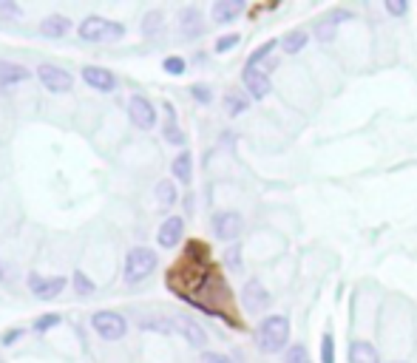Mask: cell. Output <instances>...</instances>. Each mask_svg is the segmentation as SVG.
<instances>
[{
	"label": "cell",
	"instance_id": "6da1fadb",
	"mask_svg": "<svg viewBox=\"0 0 417 363\" xmlns=\"http://www.w3.org/2000/svg\"><path fill=\"white\" fill-rule=\"evenodd\" d=\"M211 264H207V247L199 242L187 244V256L182 264H176L168 275V287L176 290L182 298L201 292L207 284H211Z\"/></svg>",
	"mask_w": 417,
	"mask_h": 363
},
{
	"label": "cell",
	"instance_id": "7a4b0ae2",
	"mask_svg": "<svg viewBox=\"0 0 417 363\" xmlns=\"http://www.w3.org/2000/svg\"><path fill=\"white\" fill-rule=\"evenodd\" d=\"M290 343V321L287 315H267L256 326V346L264 355H278Z\"/></svg>",
	"mask_w": 417,
	"mask_h": 363
},
{
	"label": "cell",
	"instance_id": "3957f363",
	"mask_svg": "<svg viewBox=\"0 0 417 363\" xmlns=\"http://www.w3.org/2000/svg\"><path fill=\"white\" fill-rule=\"evenodd\" d=\"M159 258L151 247H134L125 256V267H122V278L125 284H142L153 270H156Z\"/></svg>",
	"mask_w": 417,
	"mask_h": 363
},
{
	"label": "cell",
	"instance_id": "277c9868",
	"mask_svg": "<svg viewBox=\"0 0 417 363\" xmlns=\"http://www.w3.org/2000/svg\"><path fill=\"white\" fill-rule=\"evenodd\" d=\"M91 326H94V332H97L102 340H119V338H125V332H128V321H125L119 312H111V309L94 312Z\"/></svg>",
	"mask_w": 417,
	"mask_h": 363
},
{
	"label": "cell",
	"instance_id": "5b68a950",
	"mask_svg": "<svg viewBox=\"0 0 417 363\" xmlns=\"http://www.w3.org/2000/svg\"><path fill=\"white\" fill-rule=\"evenodd\" d=\"M37 80H40V85H43L46 91H52V94H66V91H71V85H74V77H71L66 69L49 66V63L37 69Z\"/></svg>",
	"mask_w": 417,
	"mask_h": 363
},
{
	"label": "cell",
	"instance_id": "8992f818",
	"mask_svg": "<svg viewBox=\"0 0 417 363\" xmlns=\"http://www.w3.org/2000/svg\"><path fill=\"white\" fill-rule=\"evenodd\" d=\"M245 230V219L236 210H222L213 216V236L219 242H236Z\"/></svg>",
	"mask_w": 417,
	"mask_h": 363
},
{
	"label": "cell",
	"instance_id": "52a82bcc",
	"mask_svg": "<svg viewBox=\"0 0 417 363\" xmlns=\"http://www.w3.org/2000/svg\"><path fill=\"white\" fill-rule=\"evenodd\" d=\"M242 304H245V309L250 315H259V312H264L273 304V295H270V290L259 278H250L245 284V290H242Z\"/></svg>",
	"mask_w": 417,
	"mask_h": 363
},
{
	"label": "cell",
	"instance_id": "ba28073f",
	"mask_svg": "<svg viewBox=\"0 0 417 363\" xmlns=\"http://www.w3.org/2000/svg\"><path fill=\"white\" fill-rule=\"evenodd\" d=\"M128 117H131V122H134L136 128H142V131H151V128L156 125V108H153V102H151L148 97H142V94H134V97L128 100Z\"/></svg>",
	"mask_w": 417,
	"mask_h": 363
},
{
	"label": "cell",
	"instance_id": "9c48e42d",
	"mask_svg": "<svg viewBox=\"0 0 417 363\" xmlns=\"http://www.w3.org/2000/svg\"><path fill=\"white\" fill-rule=\"evenodd\" d=\"M26 284H29L32 295H35V298H40V301H52V298H57V295L66 290V278H60V275H52V278H46V275H37V273H32Z\"/></svg>",
	"mask_w": 417,
	"mask_h": 363
},
{
	"label": "cell",
	"instance_id": "30bf717a",
	"mask_svg": "<svg viewBox=\"0 0 417 363\" xmlns=\"http://www.w3.org/2000/svg\"><path fill=\"white\" fill-rule=\"evenodd\" d=\"M242 83H245V88H247V94H250L253 100H264V97L273 91L267 71H262V69H253V66H247V69L242 71Z\"/></svg>",
	"mask_w": 417,
	"mask_h": 363
},
{
	"label": "cell",
	"instance_id": "8fae6325",
	"mask_svg": "<svg viewBox=\"0 0 417 363\" xmlns=\"http://www.w3.org/2000/svg\"><path fill=\"white\" fill-rule=\"evenodd\" d=\"M349 18H352V12L332 9L327 18H321V20L315 23V37H318L321 43H332V40H335V35H338V26H341V20H349Z\"/></svg>",
	"mask_w": 417,
	"mask_h": 363
},
{
	"label": "cell",
	"instance_id": "7c38bea8",
	"mask_svg": "<svg viewBox=\"0 0 417 363\" xmlns=\"http://www.w3.org/2000/svg\"><path fill=\"white\" fill-rule=\"evenodd\" d=\"M182 233H184V219H182V216H168V219L162 222L159 233H156V242H159V247L173 250V247L182 242Z\"/></svg>",
	"mask_w": 417,
	"mask_h": 363
},
{
	"label": "cell",
	"instance_id": "4fadbf2b",
	"mask_svg": "<svg viewBox=\"0 0 417 363\" xmlns=\"http://www.w3.org/2000/svg\"><path fill=\"white\" fill-rule=\"evenodd\" d=\"M80 37L88 40V43H100V40H108V32H111V20L100 18V15H88L83 23H80Z\"/></svg>",
	"mask_w": 417,
	"mask_h": 363
},
{
	"label": "cell",
	"instance_id": "5bb4252c",
	"mask_svg": "<svg viewBox=\"0 0 417 363\" xmlns=\"http://www.w3.org/2000/svg\"><path fill=\"white\" fill-rule=\"evenodd\" d=\"M83 80H86V85H91L94 91H102V94H111L117 88V77L108 69H100V66H86Z\"/></svg>",
	"mask_w": 417,
	"mask_h": 363
},
{
	"label": "cell",
	"instance_id": "9a60e30c",
	"mask_svg": "<svg viewBox=\"0 0 417 363\" xmlns=\"http://www.w3.org/2000/svg\"><path fill=\"white\" fill-rule=\"evenodd\" d=\"M179 32L182 37L193 40V37H201L204 35V23H201V12L196 6H187L179 12Z\"/></svg>",
	"mask_w": 417,
	"mask_h": 363
},
{
	"label": "cell",
	"instance_id": "2e32d148",
	"mask_svg": "<svg viewBox=\"0 0 417 363\" xmlns=\"http://www.w3.org/2000/svg\"><path fill=\"white\" fill-rule=\"evenodd\" d=\"M242 12H245V0H216L211 9V18H213V23L225 26V23H233Z\"/></svg>",
	"mask_w": 417,
	"mask_h": 363
},
{
	"label": "cell",
	"instance_id": "e0dca14e",
	"mask_svg": "<svg viewBox=\"0 0 417 363\" xmlns=\"http://www.w3.org/2000/svg\"><path fill=\"white\" fill-rule=\"evenodd\" d=\"M173 323H176V332L190 343V346H204L207 343V332L193 321V318H184V315H176L173 318Z\"/></svg>",
	"mask_w": 417,
	"mask_h": 363
},
{
	"label": "cell",
	"instance_id": "ac0fdd59",
	"mask_svg": "<svg viewBox=\"0 0 417 363\" xmlns=\"http://www.w3.org/2000/svg\"><path fill=\"white\" fill-rule=\"evenodd\" d=\"M71 32V20L66 15H49L43 23H40V35L49 37V40H57V37H66Z\"/></svg>",
	"mask_w": 417,
	"mask_h": 363
},
{
	"label": "cell",
	"instance_id": "d6986e66",
	"mask_svg": "<svg viewBox=\"0 0 417 363\" xmlns=\"http://www.w3.org/2000/svg\"><path fill=\"white\" fill-rule=\"evenodd\" d=\"M32 71L18 66V63H6V60H0V88H6V85H18L23 80H29Z\"/></svg>",
	"mask_w": 417,
	"mask_h": 363
},
{
	"label": "cell",
	"instance_id": "ffe728a7",
	"mask_svg": "<svg viewBox=\"0 0 417 363\" xmlns=\"http://www.w3.org/2000/svg\"><path fill=\"white\" fill-rule=\"evenodd\" d=\"M349 363H380V355L369 340H352L349 343Z\"/></svg>",
	"mask_w": 417,
	"mask_h": 363
},
{
	"label": "cell",
	"instance_id": "44dd1931",
	"mask_svg": "<svg viewBox=\"0 0 417 363\" xmlns=\"http://www.w3.org/2000/svg\"><path fill=\"white\" fill-rule=\"evenodd\" d=\"M170 170H173L176 182H182V185H190V179H193V156H190V150H182V153L173 159Z\"/></svg>",
	"mask_w": 417,
	"mask_h": 363
},
{
	"label": "cell",
	"instance_id": "7402d4cb",
	"mask_svg": "<svg viewBox=\"0 0 417 363\" xmlns=\"http://www.w3.org/2000/svg\"><path fill=\"white\" fill-rule=\"evenodd\" d=\"M165 114H168V125L162 128L165 142H170V145H184V142H187V136H184V133H182V128L176 125V111H173V105H170V102H165Z\"/></svg>",
	"mask_w": 417,
	"mask_h": 363
},
{
	"label": "cell",
	"instance_id": "603a6c76",
	"mask_svg": "<svg viewBox=\"0 0 417 363\" xmlns=\"http://www.w3.org/2000/svg\"><path fill=\"white\" fill-rule=\"evenodd\" d=\"M307 43H310V35L304 29H293V32H287L281 37V52L284 54H298V52H304Z\"/></svg>",
	"mask_w": 417,
	"mask_h": 363
},
{
	"label": "cell",
	"instance_id": "cb8c5ba5",
	"mask_svg": "<svg viewBox=\"0 0 417 363\" xmlns=\"http://www.w3.org/2000/svg\"><path fill=\"white\" fill-rule=\"evenodd\" d=\"M153 194H156L159 208H173V205H176V199H179V194H176V182H168V179H162V182H159Z\"/></svg>",
	"mask_w": 417,
	"mask_h": 363
},
{
	"label": "cell",
	"instance_id": "d4e9b609",
	"mask_svg": "<svg viewBox=\"0 0 417 363\" xmlns=\"http://www.w3.org/2000/svg\"><path fill=\"white\" fill-rule=\"evenodd\" d=\"M162 29H165V15L159 9H153L142 18V35L145 37H156V35H162Z\"/></svg>",
	"mask_w": 417,
	"mask_h": 363
},
{
	"label": "cell",
	"instance_id": "484cf974",
	"mask_svg": "<svg viewBox=\"0 0 417 363\" xmlns=\"http://www.w3.org/2000/svg\"><path fill=\"white\" fill-rule=\"evenodd\" d=\"M247 97H242V94H236V91H230L228 97H225V111L230 114V117H239V114H245L247 111Z\"/></svg>",
	"mask_w": 417,
	"mask_h": 363
},
{
	"label": "cell",
	"instance_id": "4316f807",
	"mask_svg": "<svg viewBox=\"0 0 417 363\" xmlns=\"http://www.w3.org/2000/svg\"><path fill=\"white\" fill-rule=\"evenodd\" d=\"M276 46H281V43H278V40H267L264 46H259V49H256V52H253V54L247 57V66L259 69V63H264V60H267V57L273 54V49H276Z\"/></svg>",
	"mask_w": 417,
	"mask_h": 363
},
{
	"label": "cell",
	"instance_id": "83f0119b",
	"mask_svg": "<svg viewBox=\"0 0 417 363\" xmlns=\"http://www.w3.org/2000/svg\"><path fill=\"white\" fill-rule=\"evenodd\" d=\"M284 363H312V357H310L304 343H293L287 349V355H284Z\"/></svg>",
	"mask_w": 417,
	"mask_h": 363
},
{
	"label": "cell",
	"instance_id": "f1b7e54d",
	"mask_svg": "<svg viewBox=\"0 0 417 363\" xmlns=\"http://www.w3.org/2000/svg\"><path fill=\"white\" fill-rule=\"evenodd\" d=\"M74 290H77V295H94V290H97V284L86 275V273H74Z\"/></svg>",
	"mask_w": 417,
	"mask_h": 363
},
{
	"label": "cell",
	"instance_id": "f546056e",
	"mask_svg": "<svg viewBox=\"0 0 417 363\" xmlns=\"http://www.w3.org/2000/svg\"><path fill=\"white\" fill-rule=\"evenodd\" d=\"M321 363H335V338H332V332H324V338H321Z\"/></svg>",
	"mask_w": 417,
	"mask_h": 363
},
{
	"label": "cell",
	"instance_id": "4dcf8cb0",
	"mask_svg": "<svg viewBox=\"0 0 417 363\" xmlns=\"http://www.w3.org/2000/svg\"><path fill=\"white\" fill-rule=\"evenodd\" d=\"M190 97H193L196 102H201V105H211V102H213V91H211V85H201V83L190 85Z\"/></svg>",
	"mask_w": 417,
	"mask_h": 363
},
{
	"label": "cell",
	"instance_id": "1f68e13d",
	"mask_svg": "<svg viewBox=\"0 0 417 363\" xmlns=\"http://www.w3.org/2000/svg\"><path fill=\"white\" fill-rule=\"evenodd\" d=\"M239 40H242V37H239L236 32H233V35H225V37H219V40H216L213 52H216V54H228V52H233V49L239 46Z\"/></svg>",
	"mask_w": 417,
	"mask_h": 363
},
{
	"label": "cell",
	"instance_id": "d6a6232c",
	"mask_svg": "<svg viewBox=\"0 0 417 363\" xmlns=\"http://www.w3.org/2000/svg\"><path fill=\"white\" fill-rule=\"evenodd\" d=\"M162 69L170 74V77H179V74H184V69H187V63H184V57H165V63H162Z\"/></svg>",
	"mask_w": 417,
	"mask_h": 363
},
{
	"label": "cell",
	"instance_id": "836d02e7",
	"mask_svg": "<svg viewBox=\"0 0 417 363\" xmlns=\"http://www.w3.org/2000/svg\"><path fill=\"white\" fill-rule=\"evenodd\" d=\"M23 335H26L23 326H12V329H6L4 335H0V346H12V343H18Z\"/></svg>",
	"mask_w": 417,
	"mask_h": 363
},
{
	"label": "cell",
	"instance_id": "e575fe53",
	"mask_svg": "<svg viewBox=\"0 0 417 363\" xmlns=\"http://www.w3.org/2000/svg\"><path fill=\"white\" fill-rule=\"evenodd\" d=\"M57 323H60V315L49 312V315H43V318H37V321H35V329H37V332H49V329H54Z\"/></svg>",
	"mask_w": 417,
	"mask_h": 363
},
{
	"label": "cell",
	"instance_id": "d590c367",
	"mask_svg": "<svg viewBox=\"0 0 417 363\" xmlns=\"http://www.w3.org/2000/svg\"><path fill=\"white\" fill-rule=\"evenodd\" d=\"M386 12L392 18H403L409 12V4H406V0H386Z\"/></svg>",
	"mask_w": 417,
	"mask_h": 363
},
{
	"label": "cell",
	"instance_id": "8d00e7d4",
	"mask_svg": "<svg viewBox=\"0 0 417 363\" xmlns=\"http://www.w3.org/2000/svg\"><path fill=\"white\" fill-rule=\"evenodd\" d=\"M0 15H6V18H20V6L18 4H9V0H0Z\"/></svg>",
	"mask_w": 417,
	"mask_h": 363
},
{
	"label": "cell",
	"instance_id": "74e56055",
	"mask_svg": "<svg viewBox=\"0 0 417 363\" xmlns=\"http://www.w3.org/2000/svg\"><path fill=\"white\" fill-rule=\"evenodd\" d=\"M201 363H230V357L222 355V352H204L201 355Z\"/></svg>",
	"mask_w": 417,
	"mask_h": 363
},
{
	"label": "cell",
	"instance_id": "f35d334b",
	"mask_svg": "<svg viewBox=\"0 0 417 363\" xmlns=\"http://www.w3.org/2000/svg\"><path fill=\"white\" fill-rule=\"evenodd\" d=\"M228 264H233V267L239 270V264H242V258H239V247H230V250H228Z\"/></svg>",
	"mask_w": 417,
	"mask_h": 363
},
{
	"label": "cell",
	"instance_id": "ab89813d",
	"mask_svg": "<svg viewBox=\"0 0 417 363\" xmlns=\"http://www.w3.org/2000/svg\"><path fill=\"white\" fill-rule=\"evenodd\" d=\"M6 278V273H4V264H0V281H4Z\"/></svg>",
	"mask_w": 417,
	"mask_h": 363
},
{
	"label": "cell",
	"instance_id": "60d3db41",
	"mask_svg": "<svg viewBox=\"0 0 417 363\" xmlns=\"http://www.w3.org/2000/svg\"><path fill=\"white\" fill-rule=\"evenodd\" d=\"M397 363H400V360H397Z\"/></svg>",
	"mask_w": 417,
	"mask_h": 363
}]
</instances>
